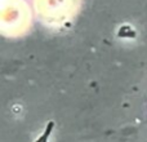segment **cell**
<instances>
[{"label":"cell","instance_id":"1","mask_svg":"<svg viewBox=\"0 0 147 142\" xmlns=\"http://www.w3.org/2000/svg\"><path fill=\"white\" fill-rule=\"evenodd\" d=\"M53 127H54V123L53 122H49L48 125H47V128H45L44 135L41 136V137H39V140L36 142H47V141H48V137H49V135L52 133V131H53Z\"/></svg>","mask_w":147,"mask_h":142}]
</instances>
